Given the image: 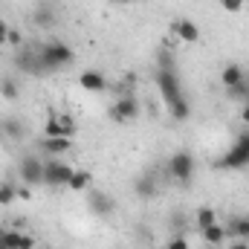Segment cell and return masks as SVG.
Segmentation results:
<instances>
[{
	"mask_svg": "<svg viewBox=\"0 0 249 249\" xmlns=\"http://www.w3.org/2000/svg\"><path fill=\"white\" fill-rule=\"evenodd\" d=\"M38 55H41V64H44L47 72H58V70H64V67H70V64L75 61L72 47H70L67 41H58V38L41 44V47H38Z\"/></svg>",
	"mask_w": 249,
	"mask_h": 249,
	"instance_id": "obj_1",
	"label": "cell"
},
{
	"mask_svg": "<svg viewBox=\"0 0 249 249\" xmlns=\"http://www.w3.org/2000/svg\"><path fill=\"white\" fill-rule=\"evenodd\" d=\"M249 165V130H241L235 136V142L226 148V154L214 162V168L220 171H241Z\"/></svg>",
	"mask_w": 249,
	"mask_h": 249,
	"instance_id": "obj_2",
	"label": "cell"
},
{
	"mask_svg": "<svg viewBox=\"0 0 249 249\" xmlns=\"http://www.w3.org/2000/svg\"><path fill=\"white\" fill-rule=\"evenodd\" d=\"M157 87H160V96H162V102L168 107L177 105V102H186V93H183L177 70H157Z\"/></svg>",
	"mask_w": 249,
	"mask_h": 249,
	"instance_id": "obj_3",
	"label": "cell"
},
{
	"mask_svg": "<svg viewBox=\"0 0 249 249\" xmlns=\"http://www.w3.org/2000/svg\"><path fill=\"white\" fill-rule=\"evenodd\" d=\"M165 171H168V177H171L174 183L188 186V183L194 180V157H191L188 151H177V154H171L168 162H165Z\"/></svg>",
	"mask_w": 249,
	"mask_h": 249,
	"instance_id": "obj_4",
	"label": "cell"
},
{
	"mask_svg": "<svg viewBox=\"0 0 249 249\" xmlns=\"http://www.w3.org/2000/svg\"><path fill=\"white\" fill-rule=\"evenodd\" d=\"M70 177H72V168L61 162V160H50V162H44V183L50 188H67L70 183Z\"/></svg>",
	"mask_w": 249,
	"mask_h": 249,
	"instance_id": "obj_5",
	"label": "cell"
},
{
	"mask_svg": "<svg viewBox=\"0 0 249 249\" xmlns=\"http://www.w3.org/2000/svg\"><path fill=\"white\" fill-rule=\"evenodd\" d=\"M139 116V102H136V96L133 93H124V96H119L116 102H113V107H110V119L113 122H133Z\"/></svg>",
	"mask_w": 249,
	"mask_h": 249,
	"instance_id": "obj_6",
	"label": "cell"
},
{
	"mask_svg": "<svg viewBox=\"0 0 249 249\" xmlns=\"http://www.w3.org/2000/svg\"><path fill=\"white\" fill-rule=\"evenodd\" d=\"M18 174H20V180L26 183V186H41L44 183V162L38 160V157H32V154H26L23 160H20V165H18Z\"/></svg>",
	"mask_w": 249,
	"mask_h": 249,
	"instance_id": "obj_7",
	"label": "cell"
},
{
	"mask_svg": "<svg viewBox=\"0 0 249 249\" xmlns=\"http://www.w3.org/2000/svg\"><path fill=\"white\" fill-rule=\"evenodd\" d=\"M44 133L47 136H72L75 133V122L70 113H50L47 124H44Z\"/></svg>",
	"mask_w": 249,
	"mask_h": 249,
	"instance_id": "obj_8",
	"label": "cell"
},
{
	"mask_svg": "<svg viewBox=\"0 0 249 249\" xmlns=\"http://www.w3.org/2000/svg\"><path fill=\"white\" fill-rule=\"evenodd\" d=\"M15 64H18V70L26 72V75H47V70H44V64H41V55H38V47H35V50H20V53L15 55Z\"/></svg>",
	"mask_w": 249,
	"mask_h": 249,
	"instance_id": "obj_9",
	"label": "cell"
},
{
	"mask_svg": "<svg viewBox=\"0 0 249 249\" xmlns=\"http://www.w3.org/2000/svg\"><path fill=\"white\" fill-rule=\"evenodd\" d=\"M87 206H90V212L99 214V217H113V212H116V200H113L107 191H90V194H87Z\"/></svg>",
	"mask_w": 249,
	"mask_h": 249,
	"instance_id": "obj_10",
	"label": "cell"
},
{
	"mask_svg": "<svg viewBox=\"0 0 249 249\" xmlns=\"http://www.w3.org/2000/svg\"><path fill=\"white\" fill-rule=\"evenodd\" d=\"M171 32H174L180 41H186V44H194V41L200 38V26H197L191 18H177V20L171 23Z\"/></svg>",
	"mask_w": 249,
	"mask_h": 249,
	"instance_id": "obj_11",
	"label": "cell"
},
{
	"mask_svg": "<svg viewBox=\"0 0 249 249\" xmlns=\"http://www.w3.org/2000/svg\"><path fill=\"white\" fill-rule=\"evenodd\" d=\"M78 84H81L87 93H102V90L107 87V78H105L102 70H84V72L78 75Z\"/></svg>",
	"mask_w": 249,
	"mask_h": 249,
	"instance_id": "obj_12",
	"label": "cell"
},
{
	"mask_svg": "<svg viewBox=\"0 0 249 249\" xmlns=\"http://www.w3.org/2000/svg\"><path fill=\"white\" fill-rule=\"evenodd\" d=\"M133 194L139 197V200H154L157 194H160V186H157V180H154V174H142V177H136V183H133Z\"/></svg>",
	"mask_w": 249,
	"mask_h": 249,
	"instance_id": "obj_13",
	"label": "cell"
},
{
	"mask_svg": "<svg viewBox=\"0 0 249 249\" xmlns=\"http://www.w3.org/2000/svg\"><path fill=\"white\" fill-rule=\"evenodd\" d=\"M244 78H247V70H244L241 64H226V67L220 70V84H223L226 90L238 87V84H241Z\"/></svg>",
	"mask_w": 249,
	"mask_h": 249,
	"instance_id": "obj_14",
	"label": "cell"
},
{
	"mask_svg": "<svg viewBox=\"0 0 249 249\" xmlns=\"http://www.w3.org/2000/svg\"><path fill=\"white\" fill-rule=\"evenodd\" d=\"M226 235H229L232 241H249V217L247 214H235V217H229Z\"/></svg>",
	"mask_w": 249,
	"mask_h": 249,
	"instance_id": "obj_15",
	"label": "cell"
},
{
	"mask_svg": "<svg viewBox=\"0 0 249 249\" xmlns=\"http://www.w3.org/2000/svg\"><path fill=\"white\" fill-rule=\"evenodd\" d=\"M41 148L47 154H53V157H61V154H67L72 148V136H44Z\"/></svg>",
	"mask_w": 249,
	"mask_h": 249,
	"instance_id": "obj_16",
	"label": "cell"
},
{
	"mask_svg": "<svg viewBox=\"0 0 249 249\" xmlns=\"http://www.w3.org/2000/svg\"><path fill=\"white\" fill-rule=\"evenodd\" d=\"M200 235H203V241H206L209 247H220V244H226V241H229L226 226H220V223H212V226L200 229Z\"/></svg>",
	"mask_w": 249,
	"mask_h": 249,
	"instance_id": "obj_17",
	"label": "cell"
},
{
	"mask_svg": "<svg viewBox=\"0 0 249 249\" xmlns=\"http://www.w3.org/2000/svg\"><path fill=\"white\" fill-rule=\"evenodd\" d=\"M90 186H93V177H90V171H75V168H72V177H70L67 188H70V191H78V194H84V191H90Z\"/></svg>",
	"mask_w": 249,
	"mask_h": 249,
	"instance_id": "obj_18",
	"label": "cell"
},
{
	"mask_svg": "<svg viewBox=\"0 0 249 249\" xmlns=\"http://www.w3.org/2000/svg\"><path fill=\"white\" fill-rule=\"evenodd\" d=\"M32 23L41 26V29H53V26H55V12H53L50 6H41V9L32 12Z\"/></svg>",
	"mask_w": 249,
	"mask_h": 249,
	"instance_id": "obj_19",
	"label": "cell"
},
{
	"mask_svg": "<svg viewBox=\"0 0 249 249\" xmlns=\"http://www.w3.org/2000/svg\"><path fill=\"white\" fill-rule=\"evenodd\" d=\"M194 223H197V229H206V226L217 223V212H214L212 206H200V209L194 212Z\"/></svg>",
	"mask_w": 249,
	"mask_h": 249,
	"instance_id": "obj_20",
	"label": "cell"
},
{
	"mask_svg": "<svg viewBox=\"0 0 249 249\" xmlns=\"http://www.w3.org/2000/svg\"><path fill=\"white\" fill-rule=\"evenodd\" d=\"M0 96H3V99H9V102H15V99L20 96L18 81H15V78H0Z\"/></svg>",
	"mask_w": 249,
	"mask_h": 249,
	"instance_id": "obj_21",
	"label": "cell"
},
{
	"mask_svg": "<svg viewBox=\"0 0 249 249\" xmlns=\"http://www.w3.org/2000/svg\"><path fill=\"white\" fill-rule=\"evenodd\" d=\"M229 93V99H235V102H241V105H249V75L238 84V87H232V90H226Z\"/></svg>",
	"mask_w": 249,
	"mask_h": 249,
	"instance_id": "obj_22",
	"label": "cell"
},
{
	"mask_svg": "<svg viewBox=\"0 0 249 249\" xmlns=\"http://www.w3.org/2000/svg\"><path fill=\"white\" fill-rule=\"evenodd\" d=\"M168 113H171L174 122H186L188 116H191V107H188V102H177V105L168 107Z\"/></svg>",
	"mask_w": 249,
	"mask_h": 249,
	"instance_id": "obj_23",
	"label": "cell"
},
{
	"mask_svg": "<svg viewBox=\"0 0 249 249\" xmlns=\"http://www.w3.org/2000/svg\"><path fill=\"white\" fill-rule=\"evenodd\" d=\"M3 133L9 139H20L23 136V124L18 122V119H3Z\"/></svg>",
	"mask_w": 249,
	"mask_h": 249,
	"instance_id": "obj_24",
	"label": "cell"
},
{
	"mask_svg": "<svg viewBox=\"0 0 249 249\" xmlns=\"http://www.w3.org/2000/svg\"><path fill=\"white\" fill-rule=\"evenodd\" d=\"M15 200H18V188L12 183H0V206H9Z\"/></svg>",
	"mask_w": 249,
	"mask_h": 249,
	"instance_id": "obj_25",
	"label": "cell"
},
{
	"mask_svg": "<svg viewBox=\"0 0 249 249\" xmlns=\"http://www.w3.org/2000/svg\"><path fill=\"white\" fill-rule=\"evenodd\" d=\"M157 70H177V61H174V53H168V50H162L160 53V58H157Z\"/></svg>",
	"mask_w": 249,
	"mask_h": 249,
	"instance_id": "obj_26",
	"label": "cell"
},
{
	"mask_svg": "<svg viewBox=\"0 0 249 249\" xmlns=\"http://www.w3.org/2000/svg\"><path fill=\"white\" fill-rule=\"evenodd\" d=\"M247 6V0H220V9H226L229 15H238Z\"/></svg>",
	"mask_w": 249,
	"mask_h": 249,
	"instance_id": "obj_27",
	"label": "cell"
},
{
	"mask_svg": "<svg viewBox=\"0 0 249 249\" xmlns=\"http://www.w3.org/2000/svg\"><path fill=\"white\" fill-rule=\"evenodd\" d=\"M165 249H188V241L183 238V235H174V238H168Z\"/></svg>",
	"mask_w": 249,
	"mask_h": 249,
	"instance_id": "obj_28",
	"label": "cell"
},
{
	"mask_svg": "<svg viewBox=\"0 0 249 249\" xmlns=\"http://www.w3.org/2000/svg\"><path fill=\"white\" fill-rule=\"evenodd\" d=\"M20 41H23L20 29H15V26H12V29H9V44H12V47H20Z\"/></svg>",
	"mask_w": 249,
	"mask_h": 249,
	"instance_id": "obj_29",
	"label": "cell"
},
{
	"mask_svg": "<svg viewBox=\"0 0 249 249\" xmlns=\"http://www.w3.org/2000/svg\"><path fill=\"white\" fill-rule=\"evenodd\" d=\"M9 29H12V26L0 18V47H3V44H9Z\"/></svg>",
	"mask_w": 249,
	"mask_h": 249,
	"instance_id": "obj_30",
	"label": "cell"
},
{
	"mask_svg": "<svg viewBox=\"0 0 249 249\" xmlns=\"http://www.w3.org/2000/svg\"><path fill=\"white\" fill-rule=\"evenodd\" d=\"M241 122L249 124V105H241Z\"/></svg>",
	"mask_w": 249,
	"mask_h": 249,
	"instance_id": "obj_31",
	"label": "cell"
},
{
	"mask_svg": "<svg viewBox=\"0 0 249 249\" xmlns=\"http://www.w3.org/2000/svg\"><path fill=\"white\" fill-rule=\"evenodd\" d=\"M229 249H249V241H232Z\"/></svg>",
	"mask_w": 249,
	"mask_h": 249,
	"instance_id": "obj_32",
	"label": "cell"
},
{
	"mask_svg": "<svg viewBox=\"0 0 249 249\" xmlns=\"http://www.w3.org/2000/svg\"><path fill=\"white\" fill-rule=\"evenodd\" d=\"M116 3H124V6H127V3H133V0H116Z\"/></svg>",
	"mask_w": 249,
	"mask_h": 249,
	"instance_id": "obj_33",
	"label": "cell"
},
{
	"mask_svg": "<svg viewBox=\"0 0 249 249\" xmlns=\"http://www.w3.org/2000/svg\"><path fill=\"white\" fill-rule=\"evenodd\" d=\"M0 249H6V247H3V244H0Z\"/></svg>",
	"mask_w": 249,
	"mask_h": 249,
	"instance_id": "obj_34",
	"label": "cell"
}]
</instances>
